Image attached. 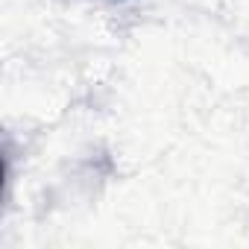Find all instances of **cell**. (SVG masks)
<instances>
[]
</instances>
